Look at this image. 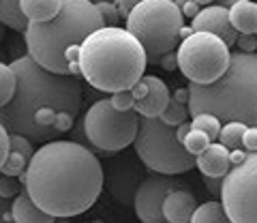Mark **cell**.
<instances>
[{
  "instance_id": "6da1fadb",
  "label": "cell",
  "mask_w": 257,
  "mask_h": 223,
  "mask_svg": "<svg viewBox=\"0 0 257 223\" xmlns=\"http://www.w3.org/2000/svg\"><path fill=\"white\" fill-rule=\"evenodd\" d=\"M20 180L45 212L69 219L92 208L105 176L90 148L73 140H50L35 150Z\"/></svg>"
},
{
  "instance_id": "7a4b0ae2",
  "label": "cell",
  "mask_w": 257,
  "mask_h": 223,
  "mask_svg": "<svg viewBox=\"0 0 257 223\" xmlns=\"http://www.w3.org/2000/svg\"><path fill=\"white\" fill-rule=\"evenodd\" d=\"M11 67L18 77L15 94L0 107V121L9 131L22 133L35 144H45L58 138L56 116L58 112H71L77 116L82 107V84L77 75L54 73L41 67L30 56L13 60Z\"/></svg>"
},
{
  "instance_id": "3957f363",
  "label": "cell",
  "mask_w": 257,
  "mask_h": 223,
  "mask_svg": "<svg viewBox=\"0 0 257 223\" xmlns=\"http://www.w3.org/2000/svg\"><path fill=\"white\" fill-rule=\"evenodd\" d=\"M105 26L92 0H62L60 11L47 22H28L24 30L28 56L54 73L79 75L84 39Z\"/></svg>"
},
{
  "instance_id": "277c9868",
  "label": "cell",
  "mask_w": 257,
  "mask_h": 223,
  "mask_svg": "<svg viewBox=\"0 0 257 223\" xmlns=\"http://www.w3.org/2000/svg\"><path fill=\"white\" fill-rule=\"evenodd\" d=\"M146 62V50L126 28L101 26L82 43L79 75L96 90L114 92L140 82Z\"/></svg>"
},
{
  "instance_id": "5b68a950",
  "label": "cell",
  "mask_w": 257,
  "mask_h": 223,
  "mask_svg": "<svg viewBox=\"0 0 257 223\" xmlns=\"http://www.w3.org/2000/svg\"><path fill=\"white\" fill-rule=\"evenodd\" d=\"M189 116L210 112L221 123L257 127V54L234 52L229 67L212 84H189Z\"/></svg>"
},
{
  "instance_id": "8992f818",
  "label": "cell",
  "mask_w": 257,
  "mask_h": 223,
  "mask_svg": "<svg viewBox=\"0 0 257 223\" xmlns=\"http://www.w3.org/2000/svg\"><path fill=\"white\" fill-rule=\"evenodd\" d=\"M182 26L184 15L174 0H142L126 18V30L146 50L148 62L178 47Z\"/></svg>"
},
{
  "instance_id": "52a82bcc",
  "label": "cell",
  "mask_w": 257,
  "mask_h": 223,
  "mask_svg": "<svg viewBox=\"0 0 257 223\" xmlns=\"http://www.w3.org/2000/svg\"><path fill=\"white\" fill-rule=\"evenodd\" d=\"M133 146L140 161L152 172L178 176L195 167V155H191L176 138V127L165 125L159 116H140Z\"/></svg>"
},
{
  "instance_id": "ba28073f",
  "label": "cell",
  "mask_w": 257,
  "mask_h": 223,
  "mask_svg": "<svg viewBox=\"0 0 257 223\" xmlns=\"http://www.w3.org/2000/svg\"><path fill=\"white\" fill-rule=\"evenodd\" d=\"M82 129L94 148L103 153H120L133 144L140 129V114L135 109L120 112L109 99H99L88 107Z\"/></svg>"
},
{
  "instance_id": "9c48e42d",
  "label": "cell",
  "mask_w": 257,
  "mask_h": 223,
  "mask_svg": "<svg viewBox=\"0 0 257 223\" xmlns=\"http://www.w3.org/2000/svg\"><path fill=\"white\" fill-rule=\"evenodd\" d=\"M178 69L193 84H212L229 67V45L221 37L204 30H193L189 37L180 39Z\"/></svg>"
},
{
  "instance_id": "30bf717a",
  "label": "cell",
  "mask_w": 257,
  "mask_h": 223,
  "mask_svg": "<svg viewBox=\"0 0 257 223\" xmlns=\"http://www.w3.org/2000/svg\"><path fill=\"white\" fill-rule=\"evenodd\" d=\"M221 202L229 223H257V150L246 153L223 176Z\"/></svg>"
},
{
  "instance_id": "8fae6325",
  "label": "cell",
  "mask_w": 257,
  "mask_h": 223,
  "mask_svg": "<svg viewBox=\"0 0 257 223\" xmlns=\"http://www.w3.org/2000/svg\"><path fill=\"white\" fill-rule=\"evenodd\" d=\"M176 187H178V180L174 178V174L152 172L146 178H142L133 197V208L138 219L142 223H163V200Z\"/></svg>"
},
{
  "instance_id": "7c38bea8",
  "label": "cell",
  "mask_w": 257,
  "mask_h": 223,
  "mask_svg": "<svg viewBox=\"0 0 257 223\" xmlns=\"http://www.w3.org/2000/svg\"><path fill=\"white\" fill-rule=\"evenodd\" d=\"M193 30H204V33H212L216 37H221L227 45H236L238 33L231 26L229 20V9L219 5H206L204 9H199V13L191 20Z\"/></svg>"
},
{
  "instance_id": "4fadbf2b",
  "label": "cell",
  "mask_w": 257,
  "mask_h": 223,
  "mask_svg": "<svg viewBox=\"0 0 257 223\" xmlns=\"http://www.w3.org/2000/svg\"><path fill=\"white\" fill-rule=\"evenodd\" d=\"M140 182H142L140 170L124 159V161H118L109 172V193L118 204L128 206L133 204V197Z\"/></svg>"
},
{
  "instance_id": "5bb4252c",
  "label": "cell",
  "mask_w": 257,
  "mask_h": 223,
  "mask_svg": "<svg viewBox=\"0 0 257 223\" xmlns=\"http://www.w3.org/2000/svg\"><path fill=\"white\" fill-rule=\"evenodd\" d=\"M195 167L204 176L223 178L231 167V150L227 146H223L219 140H214L206 146V150H202L195 157Z\"/></svg>"
},
{
  "instance_id": "9a60e30c",
  "label": "cell",
  "mask_w": 257,
  "mask_h": 223,
  "mask_svg": "<svg viewBox=\"0 0 257 223\" xmlns=\"http://www.w3.org/2000/svg\"><path fill=\"white\" fill-rule=\"evenodd\" d=\"M9 140H11V148H9V155H7L5 163H3L0 174L18 178L26 172L30 159H32V155H35V148H32L35 142H32L30 138H26V135H22V133H15V131L9 133Z\"/></svg>"
},
{
  "instance_id": "2e32d148",
  "label": "cell",
  "mask_w": 257,
  "mask_h": 223,
  "mask_svg": "<svg viewBox=\"0 0 257 223\" xmlns=\"http://www.w3.org/2000/svg\"><path fill=\"white\" fill-rule=\"evenodd\" d=\"M197 208V197L184 187H176L163 200V217L167 223H187Z\"/></svg>"
},
{
  "instance_id": "e0dca14e",
  "label": "cell",
  "mask_w": 257,
  "mask_h": 223,
  "mask_svg": "<svg viewBox=\"0 0 257 223\" xmlns=\"http://www.w3.org/2000/svg\"><path fill=\"white\" fill-rule=\"evenodd\" d=\"M144 82L148 84V92L144 99L135 101L133 109L138 112L140 116H161L172 99L170 88H167V84L157 75H146Z\"/></svg>"
},
{
  "instance_id": "ac0fdd59",
  "label": "cell",
  "mask_w": 257,
  "mask_h": 223,
  "mask_svg": "<svg viewBox=\"0 0 257 223\" xmlns=\"http://www.w3.org/2000/svg\"><path fill=\"white\" fill-rule=\"evenodd\" d=\"M11 214L15 223H54L56 217H52L50 212H45L41 206L30 197L26 189L20 191L11 202Z\"/></svg>"
},
{
  "instance_id": "d6986e66",
  "label": "cell",
  "mask_w": 257,
  "mask_h": 223,
  "mask_svg": "<svg viewBox=\"0 0 257 223\" xmlns=\"http://www.w3.org/2000/svg\"><path fill=\"white\" fill-rule=\"evenodd\" d=\"M231 26L240 35H255L257 33V3L253 0H238L229 7Z\"/></svg>"
},
{
  "instance_id": "ffe728a7",
  "label": "cell",
  "mask_w": 257,
  "mask_h": 223,
  "mask_svg": "<svg viewBox=\"0 0 257 223\" xmlns=\"http://www.w3.org/2000/svg\"><path fill=\"white\" fill-rule=\"evenodd\" d=\"M18 5L28 22H47L60 11L62 0H18Z\"/></svg>"
},
{
  "instance_id": "44dd1931",
  "label": "cell",
  "mask_w": 257,
  "mask_h": 223,
  "mask_svg": "<svg viewBox=\"0 0 257 223\" xmlns=\"http://www.w3.org/2000/svg\"><path fill=\"white\" fill-rule=\"evenodd\" d=\"M191 221L193 223H227L229 217H227V210H225L223 202L210 200V202H204L197 206Z\"/></svg>"
},
{
  "instance_id": "7402d4cb",
  "label": "cell",
  "mask_w": 257,
  "mask_h": 223,
  "mask_svg": "<svg viewBox=\"0 0 257 223\" xmlns=\"http://www.w3.org/2000/svg\"><path fill=\"white\" fill-rule=\"evenodd\" d=\"M0 22L13 30H20V33L26 30V24H28V20L20 11L18 0H0Z\"/></svg>"
},
{
  "instance_id": "603a6c76",
  "label": "cell",
  "mask_w": 257,
  "mask_h": 223,
  "mask_svg": "<svg viewBox=\"0 0 257 223\" xmlns=\"http://www.w3.org/2000/svg\"><path fill=\"white\" fill-rule=\"evenodd\" d=\"M246 123H240V121H229V123H223L221 127V133H219V142L223 146H227L229 150L240 148L242 146V135L246 129Z\"/></svg>"
},
{
  "instance_id": "cb8c5ba5",
  "label": "cell",
  "mask_w": 257,
  "mask_h": 223,
  "mask_svg": "<svg viewBox=\"0 0 257 223\" xmlns=\"http://www.w3.org/2000/svg\"><path fill=\"white\" fill-rule=\"evenodd\" d=\"M191 127H193V129H202L208 135V138L214 142V140H219V133H221L223 123L214 114H210V112H199V114H193Z\"/></svg>"
},
{
  "instance_id": "d4e9b609",
  "label": "cell",
  "mask_w": 257,
  "mask_h": 223,
  "mask_svg": "<svg viewBox=\"0 0 257 223\" xmlns=\"http://www.w3.org/2000/svg\"><path fill=\"white\" fill-rule=\"evenodd\" d=\"M15 86H18V77L11 65L0 62V107L7 105L15 94Z\"/></svg>"
},
{
  "instance_id": "484cf974",
  "label": "cell",
  "mask_w": 257,
  "mask_h": 223,
  "mask_svg": "<svg viewBox=\"0 0 257 223\" xmlns=\"http://www.w3.org/2000/svg\"><path fill=\"white\" fill-rule=\"evenodd\" d=\"M161 121H163L165 125H170V127H178L180 123H184L189 118V107L184 105V103L180 101H176L174 97L170 99V103H167V107L163 109V114L159 116Z\"/></svg>"
},
{
  "instance_id": "4316f807",
  "label": "cell",
  "mask_w": 257,
  "mask_h": 223,
  "mask_svg": "<svg viewBox=\"0 0 257 223\" xmlns=\"http://www.w3.org/2000/svg\"><path fill=\"white\" fill-rule=\"evenodd\" d=\"M210 142H212V140L208 138V135H206L202 129H193V127H191V131L187 133V138L182 140V146L187 148L191 155L197 157L199 153H202V150H206V146L210 144Z\"/></svg>"
},
{
  "instance_id": "83f0119b",
  "label": "cell",
  "mask_w": 257,
  "mask_h": 223,
  "mask_svg": "<svg viewBox=\"0 0 257 223\" xmlns=\"http://www.w3.org/2000/svg\"><path fill=\"white\" fill-rule=\"evenodd\" d=\"M109 94H111V97H109V101H111V105H114L116 109H120V112L133 109V105H135V97H133L131 88L114 90V92H109Z\"/></svg>"
},
{
  "instance_id": "f1b7e54d",
  "label": "cell",
  "mask_w": 257,
  "mask_h": 223,
  "mask_svg": "<svg viewBox=\"0 0 257 223\" xmlns=\"http://www.w3.org/2000/svg\"><path fill=\"white\" fill-rule=\"evenodd\" d=\"M96 9H99L103 22H105V26H118V20H120V11L116 3H111V0H103V3H94Z\"/></svg>"
},
{
  "instance_id": "f546056e",
  "label": "cell",
  "mask_w": 257,
  "mask_h": 223,
  "mask_svg": "<svg viewBox=\"0 0 257 223\" xmlns=\"http://www.w3.org/2000/svg\"><path fill=\"white\" fill-rule=\"evenodd\" d=\"M20 191H22V185L15 180V176H5V174H0V197L13 200Z\"/></svg>"
},
{
  "instance_id": "4dcf8cb0",
  "label": "cell",
  "mask_w": 257,
  "mask_h": 223,
  "mask_svg": "<svg viewBox=\"0 0 257 223\" xmlns=\"http://www.w3.org/2000/svg\"><path fill=\"white\" fill-rule=\"evenodd\" d=\"M73 125H75V114H71V112H58V116H56V131L58 133H67L73 129Z\"/></svg>"
},
{
  "instance_id": "1f68e13d",
  "label": "cell",
  "mask_w": 257,
  "mask_h": 223,
  "mask_svg": "<svg viewBox=\"0 0 257 223\" xmlns=\"http://www.w3.org/2000/svg\"><path fill=\"white\" fill-rule=\"evenodd\" d=\"M9 148H11V140H9V129L5 127V123L0 121V170H3V163L7 155H9Z\"/></svg>"
},
{
  "instance_id": "d6a6232c",
  "label": "cell",
  "mask_w": 257,
  "mask_h": 223,
  "mask_svg": "<svg viewBox=\"0 0 257 223\" xmlns=\"http://www.w3.org/2000/svg\"><path fill=\"white\" fill-rule=\"evenodd\" d=\"M242 148L246 150V153H253V150H257V127L255 125H248L246 129H244Z\"/></svg>"
},
{
  "instance_id": "836d02e7",
  "label": "cell",
  "mask_w": 257,
  "mask_h": 223,
  "mask_svg": "<svg viewBox=\"0 0 257 223\" xmlns=\"http://www.w3.org/2000/svg\"><path fill=\"white\" fill-rule=\"evenodd\" d=\"M157 62H159L161 69L176 71V69H178V54H176V50H170V52H165L163 56H159Z\"/></svg>"
},
{
  "instance_id": "e575fe53",
  "label": "cell",
  "mask_w": 257,
  "mask_h": 223,
  "mask_svg": "<svg viewBox=\"0 0 257 223\" xmlns=\"http://www.w3.org/2000/svg\"><path fill=\"white\" fill-rule=\"evenodd\" d=\"M236 45L240 47V52H255L257 50V35H242L240 33L236 39Z\"/></svg>"
},
{
  "instance_id": "d590c367",
  "label": "cell",
  "mask_w": 257,
  "mask_h": 223,
  "mask_svg": "<svg viewBox=\"0 0 257 223\" xmlns=\"http://www.w3.org/2000/svg\"><path fill=\"white\" fill-rule=\"evenodd\" d=\"M140 3H142V0H116V7H118V11H120V18L126 20L128 13H131Z\"/></svg>"
},
{
  "instance_id": "8d00e7d4",
  "label": "cell",
  "mask_w": 257,
  "mask_h": 223,
  "mask_svg": "<svg viewBox=\"0 0 257 223\" xmlns=\"http://www.w3.org/2000/svg\"><path fill=\"white\" fill-rule=\"evenodd\" d=\"M199 9H202V5L199 3H195V0H187L182 7H180V11H182V15L184 18H189V20H193L195 15L199 13Z\"/></svg>"
},
{
  "instance_id": "74e56055",
  "label": "cell",
  "mask_w": 257,
  "mask_h": 223,
  "mask_svg": "<svg viewBox=\"0 0 257 223\" xmlns=\"http://www.w3.org/2000/svg\"><path fill=\"white\" fill-rule=\"evenodd\" d=\"M131 92H133L135 101H140V99H144V97H146V92H148V84L144 82V77L140 79V82H135V84L131 86Z\"/></svg>"
},
{
  "instance_id": "f35d334b",
  "label": "cell",
  "mask_w": 257,
  "mask_h": 223,
  "mask_svg": "<svg viewBox=\"0 0 257 223\" xmlns=\"http://www.w3.org/2000/svg\"><path fill=\"white\" fill-rule=\"evenodd\" d=\"M0 221H13L9 200H5V197H0Z\"/></svg>"
},
{
  "instance_id": "ab89813d",
  "label": "cell",
  "mask_w": 257,
  "mask_h": 223,
  "mask_svg": "<svg viewBox=\"0 0 257 223\" xmlns=\"http://www.w3.org/2000/svg\"><path fill=\"white\" fill-rule=\"evenodd\" d=\"M206 178V185L210 189V193H219L221 195V182L223 178H210V176H204Z\"/></svg>"
},
{
  "instance_id": "60d3db41",
  "label": "cell",
  "mask_w": 257,
  "mask_h": 223,
  "mask_svg": "<svg viewBox=\"0 0 257 223\" xmlns=\"http://www.w3.org/2000/svg\"><path fill=\"white\" fill-rule=\"evenodd\" d=\"M189 131H191V123H189V121H184V123H180L178 127H176V138L182 142L184 138H187V133H189Z\"/></svg>"
},
{
  "instance_id": "b9f144b4",
  "label": "cell",
  "mask_w": 257,
  "mask_h": 223,
  "mask_svg": "<svg viewBox=\"0 0 257 223\" xmlns=\"http://www.w3.org/2000/svg\"><path fill=\"white\" fill-rule=\"evenodd\" d=\"M172 97H174L176 101H180V103H184V105H187V103H189V88H178V90L172 94Z\"/></svg>"
},
{
  "instance_id": "7bdbcfd3",
  "label": "cell",
  "mask_w": 257,
  "mask_h": 223,
  "mask_svg": "<svg viewBox=\"0 0 257 223\" xmlns=\"http://www.w3.org/2000/svg\"><path fill=\"white\" fill-rule=\"evenodd\" d=\"M234 3H238V0H216V5H219V7H225V9H229V7L234 5Z\"/></svg>"
},
{
  "instance_id": "ee69618b",
  "label": "cell",
  "mask_w": 257,
  "mask_h": 223,
  "mask_svg": "<svg viewBox=\"0 0 257 223\" xmlns=\"http://www.w3.org/2000/svg\"><path fill=\"white\" fill-rule=\"evenodd\" d=\"M3 39H5V24L0 22V43H3Z\"/></svg>"
},
{
  "instance_id": "f6af8a7d",
  "label": "cell",
  "mask_w": 257,
  "mask_h": 223,
  "mask_svg": "<svg viewBox=\"0 0 257 223\" xmlns=\"http://www.w3.org/2000/svg\"><path fill=\"white\" fill-rule=\"evenodd\" d=\"M195 3H199V5H210V3H214V0H195Z\"/></svg>"
},
{
  "instance_id": "bcb514c9",
  "label": "cell",
  "mask_w": 257,
  "mask_h": 223,
  "mask_svg": "<svg viewBox=\"0 0 257 223\" xmlns=\"http://www.w3.org/2000/svg\"><path fill=\"white\" fill-rule=\"evenodd\" d=\"M174 3H176V5H178V7H182L184 3H187V0H174Z\"/></svg>"
},
{
  "instance_id": "7dc6e473",
  "label": "cell",
  "mask_w": 257,
  "mask_h": 223,
  "mask_svg": "<svg viewBox=\"0 0 257 223\" xmlns=\"http://www.w3.org/2000/svg\"><path fill=\"white\" fill-rule=\"evenodd\" d=\"M94 3H103V0H94Z\"/></svg>"
},
{
  "instance_id": "c3c4849f",
  "label": "cell",
  "mask_w": 257,
  "mask_h": 223,
  "mask_svg": "<svg viewBox=\"0 0 257 223\" xmlns=\"http://www.w3.org/2000/svg\"><path fill=\"white\" fill-rule=\"evenodd\" d=\"M255 35H257V33H255Z\"/></svg>"
}]
</instances>
